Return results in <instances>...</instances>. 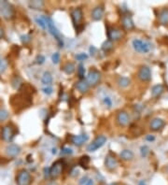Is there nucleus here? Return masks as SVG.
Returning a JSON list of instances; mask_svg holds the SVG:
<instances>
[{"label":"nucleus","mask_w":168,"mask_h":185,"mask_svg":"<svg viewBox=\"0 0 168 185\" xmlns=\"http://www.w3.org/2000/svg\"><path fill=\"white\" fill-rule=\"evenodd\" d=\"M89 163H90V157H89V156L84 155V156L80 157V165L83 168L87 169V168H88Z\"/></svg>","instance_id":"27"},{"label":"nucleus","mask_w":168,"mask_h":185,"mask_svg":"<svg viewBox=\"0 0 168 185\" xmlns=\"http://www.w3.org/2000/svg\"><path fill=\"white\" fill-rule=\"evenodd\" d=\"M106 142V136H98L95 138V139L88 145L87 147V151L88 152H95L98 149H100L101 147H103L105 145V143Z\"/></svg>","instance_id":"6"},{"label":"nucleus","mask_w":168,"mask_h":185,"mask_svg":"<svg viewBox=\"0 0 168 185\" xmlns=\"http://www.w3.org/2000/svg\"><path fill=\"white\" fill-rule=\"evenodd\" d=\"M122 22H123V26L126 29V30H132L134 27H135V24L133 22V19L131 16L125 14L123 16V19H122Z\"/></svg>","instance_id":"18"},{"label":"nucleus","mask_w":168,"mask_h":185,"mask_svg":"<svg viewBox=\"0 0 168 185\" xmlns=\"http://www.w3.org/2000/svg\"><path fill=\"white\" fill-rule=\"evenodd\" d=\"M36 61H37V64L42 65V64L44 63V62H45V57H44L43 55H38V56L37 57Z\"/></svg>","instance_id":"40"},{"label":"nucleus","mask_w":168,"mask_h":185,"mask_svg":"<svg viewBox=\"0 0 168 185\" xmlns=\"http://www.w3.org/2000/svg\"><path fill=\"white\" fill-rule=\"evenodd\" d=\"M78 72H79V76H80V80H84V77H85V68H84V66L82 64H80L79 66Z\"/></svg>","instance_id":"32"},{"label":"nucleus","mask_w":168,"mask_h":185,"mask_svg":"<svg viewBox=\"0 0 168 185\" xmlns=\"http://www.w3.org/2000/svg\"><path fill=\"white\" fill-rule=\"evenodd\" d=\"M159 22L162 25H167L168 24V9H163L160 14H159Z\"/></svg>","instance_id":"20"},{"label":"nucleus","mask_w":168,"mask_h":185,"mask_svg":"<svg viewBox=\"0 0 168 185\" xmlns=\"http://www.w3.org/2000/svg\"><path fill=\"white\" fill-rule=\"evenodd\" d=\"M60 54H59V52H55V53H53L52 54V56H51V60H52V63L53 64H58L59 62H60Z\"/></svg>","instance_id":"33"},{"label":"nucleus","mask_w":168,"mask_h":185,"mask_svg":"<svg viewBox=\"0 0 168 185\" xmlns=\"http://www.w3.org/2000/svg\"><path fill=\"white\" fill-rule=\"evenodd\" d=\"M155 139V138H154V136H152V135H148L147 137H146V140H148V141H153Z\"/></svg>","instance_id":"44"},{"label":"nucleus","mask_w":168,"mask_h":185,"mask_svg":"<svg viewBox=\"0 0 168 185\" xmlns=\"http://www.w3.org/2000/svg\"><path fill=\"white\" fill-rule=\"evenodd\" d=\"M8 68V62L5 59H0V75H2Z\"/></svg>","instance_id":"30"},{"label":"nucleus","mask_w":168,"mask_h":185,"mask_svg":"<svg viewBox=\"0 0 168 185\" xmlns=\"http://www.w3.org/2000/svg\"><path fill=\"white\" fill-rule=\"evenodd\" d=\"M63 71L66 73V74H67V75H71V74H73L74 73V71H75V69H76V68H75V65L73 64V63H67L64 67H63Z\"/></svg>","instance_id":"24"},{"label":"nucleus","mask_w":168,"mask_h":185,"mask_svg":"<svg viewBox=\"0 0 168 185\" xmlns=\"http://www.w3.org/2000/svg\"><path fill=\"white\" fill-rule=\"evenodd\" d=\"M88 178H88L87 176H85V177L81 178H80V185H83V184L86 182V180H87Z\"/></svg>","instance_id":"43"},{"label":"nucleus","mask_w":168,"mask_h":185,"mask_svg":"<svg viewBox=\"0 0 168 185\" xmlns=\"http://www.w3.org/2000/svg\"><path fill=\"white\" fill-rule=\"evenodd\" d=\"M163 92V86L162 84L154 85L151 89V95L153 97H159Z\"/></svg>","instance_id":"22"},{"label":"nucleus","mask_w":168,"mask_h":185,"mask_svg":"<svg viewBox=\"0 0 168 185\" xmlns=\"http://www.w3.org/2000/svg\"><path fill=\"white\" fill-rule=\"evenodd\" d=\"M164 126V121L161 118H154L149 125V128L152 131H159Z\"/></svg>","instance_id":"16"},{"label":"nucleus","mask_w":168,"mask_h":185,"mask_svg":"<svg viewBox=\"0 0 168 185\" xmlns=\"http://www.w3.org/2000/svg\"><path fill=\"white\" fill-rule=\"evenodd\" d=\"M3 37V29L0 27V38H1Z\"/></svg>","instance_id":"47"},{"label":"nucleus","mask_w":168,"mask_h":185,"mask_svg":"<svg viewBox=\"0 0 168 185\" xmlns=\"http://www.w3.org/2000/svg\"><path fill=\"white\" fill-rule=\"evenodd\" d=\"M21 85H22V83H21V79L18 78V77H16V78H15V81H12V86H13L15 89H19Z\"/></svg>","instance_id":"35"},{"label":"nucleus","mask_w":168,"mask_h":185,"mask_svg":"<svg viewBox=\"0 0 168 185\" xmlns=\"http://www.w3.org/2000/svg\"><path fill=\"white\" fill-rule=\"evenodd\" d=\"M104 16V8L102 6L95 7L92 11V18L94 21H100Z\"/></svg>","instance_id":"17"},{"label":"nucleus","mask_w":168,"mask_h":185,"mask_svg":"<svg viewBox=\"0 0 168 185\" xmlns=\"http://www.w3.org/2000/svg\"><path fill=\"white\" fill-rule=\"evenodd\" d=\"M21 152V148L16 144H11L6 148V153L9 157L14 158L18 156Z\"/></svg>","instance_id":"15"},{"label":"nucleus","mask_w":168,"mask_h":185,"mask_svg":"<svg viewBox=\"0 0 168 185\" xmlns=\"http://www.w3.org/2000/svg\"><path fill=\"white\" fill-rule=\"evenodd\" d=\"M71 18H72V21H73L74 25L76 26V29L79 30V27H80V25L81 24V22H82V19H83L82 10H81L80 8L74 9V10L71 11Z\"/></svg>","instance_id":"9"},{"label":"nucleus","mask_w":168,"mask_h":185,"mask_svg":"<svg viewBox=\"0 0 168 185\" xmlns=\"http://www.w3.org/2000/svg\"><path fill=\"white\" fill-rule=\"evenodd\" d=\"M101 81V73L98 70L93 69L91 70L86 78V81L90 86H95L97 85Z\"/></svg>","instance_id":"8"},{"label":"nucleus","mask_w":168,"mask_h":185,"mask_svg":"<svg viewBox=\"0 0 168 185\" xmlns=\"http://www.w3.org/2000/svg\"><path fill=\"white\" fill-rule=\"evenodd\" d=\"M16 183L17 185H31L32 177L29 171L25 169L20 170L16 176Z\"/></svg>","instance_id":"2"},{"label":"nucleus","mask_w":168,"mask_h":185,"mask_svg":"<svg viewBox=\"0 0 168 185\" xmlns=\"http://www.w3.org/2000/svg\"><path fill=\"white\" fill-rule=\"evenodd\" d=\"M166 172H167V173H168V165H167V166H166Z\"/></svg>","instance_id":"49"},{"label":"nucleus","mask_w":168,"mask_h":185,"mask_svg":"<svg viewBox=\"0 0 168 185\" xmlns=\"http://www.w3.org/2000/svg\"><path fill=\"white\" fill-rule=\"evenodd\" d=\"M88 58V55L86 53H79L76 55V59L78 61H84Z\"/></svg>","instance_id":"37"},{"label":"nucleus","mask_w":168,"mask_h":185,"mask_svg":"<svg viewBox=\"0 0 168 185\" xmlns=\"http://www.w3.org/2000/svg\"><path fill=\"white\" fill-rule=\"evenodd\" d=\"M41 82L43 84H46V85L51 84V82H52V76H51V74L50 72H48V71L44 72V74H43V76L41 78Z\"/></svg>","instance_id":"26"},{"label":"nucleus","mask_w":168,"mask_h":185,"mask_svg":"<svg viewBox=\"0 0 168 185\" xmlns=\"http://www.w3.org/2000/svg\"><path fill=\"white\" fill-rule=\"evenodd\" d=\"M133 47L136 51L140 53H148L150 51V45L148 42L137 38L133 40Z\"/></svg>","instance_id":"4"},{"label":"nucleus","mask_w":168,"mask_h":185,"mask_svg":"<svg viewBox=\"0 0 168 185\" xmlns=\"http://www.w3.org/2000/svg\"><path fill=\"white\" fill-rule=\"evenodd\" d=\"M89 139V136L86 134H82V135H79V136H71V142L76 145V146H81L83 145L85 142H87Z\"/></svg>","instance_id":"14"},{"label":"nucleus","mask_w":168,"mask_h":185,"mask_svg":"<svg viewBox=\"0 0 168 185\" xmlns=\"http://www.w3.org/2000/svg\"><path fill=\"white\" fill-rule=\"evenodd\" d=\"M45 23H46V25H47V28L48 30L50 31V33L54 37V38L57 40L58 42V45L59 47H63L64 46V41H63V38H62V36L60 34V32L58 31V29L56 28V26L54 25L52 20L49 17H46V16H42Z\"/></svg>","instance_id":"1"},{"label":"nucleus","mask_w":168,"mask_h":185,"mask_svg":"<svg viewBox=\"0 0 168 185\" xmlns=\"http://www.w3.org/2000/svg\"><path fill=\"white\" fill-rule=\"evenodd\" d=\"M62 153H64V154H72L73 153V150L70 149V148L65 147V148L62 149Z\"/></svg>","instance_id":"41"},{"label":"nucleus","mask_w":168,"mask_h":185,"mask_svg":"<svg viewBox=\"0 0 168 185\" xmlns=\"http://www.w3.org/2000/svg\"><path fill=\"white\" fill-rule=\"evenodd\" d=\"M15 136V130L11 126H6L2 128L1 133H0V137L6 142H11Z\"/></svg>","instance_id":"5"},{"label":"nucleus","mask_w":168,"mask_h":185,"mask_svg":"<svg viewBox=\"0 0 168 185\" xmlns=\"http://www.w3.org/2000/svg\"><path fill=\"white\" fill-rule=\"evenodd\" d=\"M140 152H141L142 157H147V155H148L149 152V149L148 146H142L141 149H140Z\"/></svg>","instance_id":"34"},{"label":"nucleus","mask_w":168,"mask_h":185,"mask_svg":"<svg viewBox=\"0 0 168 185\" xmlns=\"http://www.w3.org/2000/svg\"><path fill=\"white\" fill-rule=\"evenodd\" d=\"M56 152H56V149H52V153H53V154H55Z\"/></svg>","instance_id":"48"},{"label":"nucleus","mask_w":168,"mask_h":185,"mask_svg":"<svg viewBox=\"0 0 168 185\" xmlns=\"http://www.w3.org/2000/svg\"><path fill=\"white\" fill-rule=\"evenodd\" d=\"M112 48H113V42L108 39L106 40L105 42H103V44H102V50L105 51H108L112 50Z\"/></svg>","instance_id":"29"},{"label":"nucleus","mask_w":168,"mask_h":185,"mask_svg":"<svg viewBox=\"0 0 168 185\" xmlns=\"http://www.w3.org/2000/svg\"><path fill=\"white\" fill-rule=\"evenodd\" d=\"M131 80L127 77H120L118 79V85L122 88H126L130 85Z\"/></svg>","instance_id":"25"},{"label":"nucleus","mask_w":168,"mask_h":185,"mask_svg":"<svg viewBox=\"0 0 168 185\" xmlns=\"http://www.w3.org/2000/svg\"><path fill=\"white\" fill-rule=\"evenodd\" d=\"M42 92H43L45 95H51V94H52L53 90H52V88H51V87H45V88H43V89H42Z\"/></svg>","instance_id":"39"},{"label":"nucleus","mask_w":168,"mask_h":185,"mask_svg":"<svg viewBox=\"0 0 168 185\" xmlns=\"http://www.w3.org/2000/svg\"><path fill=\"white\" fill-rule=\"evenodd\" d=\"M10 117V113L8 110L4 109V108H0V122H3L5 121H7Z\"/></svg>","instance_id":"28"},{"label":"nucleus","mask_w":168,"mask_h":185,"mask_svg":"<svg viewBox=\"0 0 168 185\" xmlns=\"http://www.w3.org/2000/svg\"><path fill=\"white\" fill-rule=\"evenodd\" d=\"M76 88L77 90L81 93V94H85L88 92L89 88H90V85L88 84V82L86 81V80H80L79 82H77L76 84Z\"/></svg>","instance_id":"19"},{"label":"nucleus","mask_w":168,"mask_h":185,"mask_svg":"<svg viewBox=\"0 0 168 185\" xmlns=\"http://www.w3.org/2000/svg\"><path fill=\"white\" fill-rule=\"evenodd\" d=\"M44 175H45V178H50V167H46L44 169Z\"/></svg>","instance_id":"42"},{"label":"nucleus","mask_w":168,"mask_h":185,"mask_svg":"<svg viewBox=\"0 0 168 185\" xmlns=\"http://www.w3.org/2000/svg\"><path fill=\"white\" fill-rule=\"evenodd\" d=\"M123 31L120 28H116V27H112V28H109L107 30V37H108V40L110 41H118V40H121L123 37Z\"/></svg>","instance_id":"7"},{"label":"nucleus","mask_w":168,"mask_h":185,"mask_svg":"<svg viewBox=\"0 0 168 185\" xmlns=\"http://www.w3.org/2000/svg\"><path fill=\"white\" fill-rule=\"evenodd\" d=\"M21 40H22V42H23V43L26 44V43L30 42V40H31V37H30L29 35H24V36H22V37H21Z\"/></svg>","instance_id":"38"},{"label":"nucleus","mask_w":168,"mask_h":185,"mask_svg":"<svg viewBox=\"0 0 168 185\" xmlns=\"http://www.w3.org/2000/svg\"><path fill=\"white\" fill-rule=\"evenodd\" d=\"M121 158L124 161H131L134 158V153L132 151L130 150H123L121 154H120Z\"/></svg>","instance_id":"23"},{"label":"nucleus","mask_w":168,"mask_h":185,"mask_svg":"<svg viewBox=\"0 0 168 185\" xmlns=\"http://www.w3.org/2000/svg\"><path fill=\"white\" fill-rule=\"evenodd\" d=\"M138 78L140 81H149L151 79V72L149 67L147 66H143L140 68L139 71H138Z\"/></svg>","instance_id":"13"},{"label":"nucleus","mask_w":168,"mask_h":185,"mask_svg":"<svg viewBox=\"0 0 168 185\" xmlns=\"http://www.w3.org/2000/svg\"><path fill=\"white\" fill-rule=\"evenodd\" d=\"M103 102H104V104H105L108 108H111V106H112V100H111V98H110V97H108V96L104 97Z\"/></svg>","instance_id":"36"},{"label":"nucleus","mask_w":168,"mask_h":185,"mask_svg":"<svg viewBox=\"0 0 168 185\" xmlns=\"http://www.w3.org/2000/svg\"><path fill=\"white\" fill-rule=\"evenodd\" d=\"M83 185H93V180L92 178H89Z\"/></svg>","instance_id":"45"},{"label":"nucleus","mask_w":168,"mask_h":185,"mask_svg":"<svg viewBox=\"0 0 168 185\" xmlns=\"http://www.w3.org/2000/svg\"><path fill=\"white\" fill-rule=\"evenodd\" d=\"M105 165L108 170L113 171L118 167L119 163H118V161H117V159L114 155H112L111 153H108L106 156V159H105Z\"/></svg>","instance_id":"10"},{"label":"nucleus","mask_w":168,"mask_h":185,"mask_svg":"<svg viewBox=\"0 0 168 185\" xmlns=\"http://www.w3.org/2000/svg\"><path fill=\"white\" fill-rule=\"evenodd\" d=\"M0 12H1L2 16L6 19H11L14 14L12 7L7 2H4L2 6L0 7Z\"/></svg>","instance_id":"12"},{"label":"nucleus","mask_w":168,"mask_h":185,"mask_svg":"<svg viewBox=\"0 0 168 185\" xmlns=\"http://www.w3.org/2000/svg\"><path fill=\"white\" fill-rule=\"evenodd\" d=\"M64 163L63 161L59 160L56 161L55 163H53V165H51V167H50V178L54 179L57 178L63 172L64 170Z\"/></svg>","instance_id":"3"},{"label":"nucleus","mask_w":168,"mask_h":185,"mask_svg":"<svg viewBox=\"0 0 168 185\" xmlns=\"http://www.w3.org/2000/svg\"><path fill=\"white\" fill-rule=\"evenodd\" d=\"M116 121L120 126H127L128 123L130 122V116L126 111L121 110L116 116Z\"/></svg>","instance_id":"11"},{"label":"nucleus","mask_w":168,"mask_h":185,"mask_svg":"<svg viewBox=\"0 0 168 185\" xmlns=\"http://www.w3.org/2000/svg\"><path fill=\"white\" fill-rule=\"evenodd\" d=\"M28 6L32 10H42L45 6L44 1H39V0H34V1H29Z\"/></svg>","instance_id":"21"},{"label":"nucleus","mask_w":168,"mask_h":185,"mask_svg":"<svg viewBox=\"0 0 168 185\" xmlns=\"http://www.w3.org/2000/svg\"><path fill=\"white\" fill-rule=\"evenodd\" d=\"M138 185H147V184H146V182L144 180H140L139 183H138Z\"/></svg>","instance_id":"46"},{"label":"nucleus","mask_w":168,"mask_h":185,"mask_svg":"<svg viewBox=\"0 0 168 185\" xmlns=\"http://www.w3.org/2000/svg\"><path fill=\"white\" fill-rule=\"evenodd\" d=\"M36 23L42 28V29H47V25H46V23L43 19V17H39V18H36Z\"/></svg>","instance_id":"31"}]
</instances>
